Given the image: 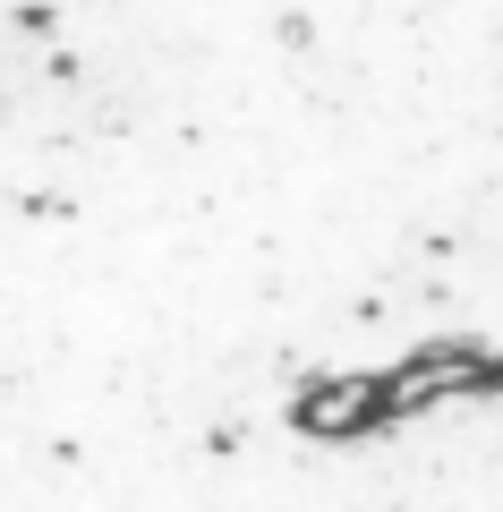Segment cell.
Listing matches in <instances>:
<instances>
[{
    "label": "cell",
    "instance_id": "6da1fadb",
    "mask_svg": "<svg viewBox=\"0 0 503 512\" xmlns=\"http://www.w3.org/2000/svg\"><path fill=\"white\" fill-rule=\"evenodd\" d=\"M222 0H0V410H180Z\"/></svg>",
    "mask_w": 503,
    "mask_h": 512
},
{
    "label": "cell",
    "instance_id": "7a4b0ae2",
    "mask_svg": "<svg viewBox=\"0 0 503 512\" xmlns=\"http://www.w3.org/2000/svg\"><path fill=\"white\" fill-rule=\"evenodd\" d=\"M0 512H503V367L231 419L0 410Z\"/></svg>",
    "mask_w": 503,
    "mask_h": 512
}]
</instances>
